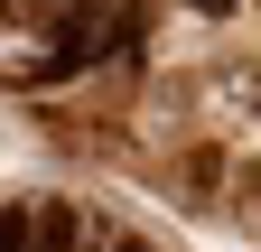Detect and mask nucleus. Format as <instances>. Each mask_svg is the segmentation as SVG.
Wrapping results in <instances>:
<instances>
[{
    "mask_svg": "<svg viewBox=\"0 0 261 252\" xmlns=\"http://www.w3.org/2000/svg\"><path fill=\"white\" fill-rule=\"evenodd\" d=\"M112 252H140V243H112Z\"/></svg>",
    "mask_w": 261,
    "mask_h": 252,
    "instance_id": "20e7f679",
    "label": "nucleus"
},
{
    "mask_svg": "<svg viewBox=\"0 0 261 252\" xmlns=\"http://www.w3.org/2000/svg\"><path fill=\"white\" fill-rule=\"evenodd\" d=\"M205 10H233V0H205Z\"/></svg>",
    "mask_w": 261,
    "mask_h": 252,
    "instance_id": "7ed1b4c3",
    "label": "nucleus"
},
{
    "mask_svg": "<svg viewBox=\"0 0 261 252\" xmlns=\"http://www.w3.org/2000/svg\"><path fill=\"white\" fill-rule=\"evenodd\" d=\"M0 252H28V215L19 206H0Z\"/></svg>",
    "mask_w": 261,
    "mask_h": 252,
    "instance_id": "f03ea898",
    "label": "nucleus"
},
{
    "mask_svg": "<svg viewBox=\"0 0 261 252\" xmlns=\"http://www.w3.org/2000/svg\"><path fill=\"white\" fill-rule=\"evenodd\" d=\"M28 243H38V252H75V215H65V206H38V215H28Z\"/></svg>",
    "mask_w": 261,
    "mask_h": 252,
    "instance_id": "f257e3e1",
    "label": "nucleus"
}]
</instances>
